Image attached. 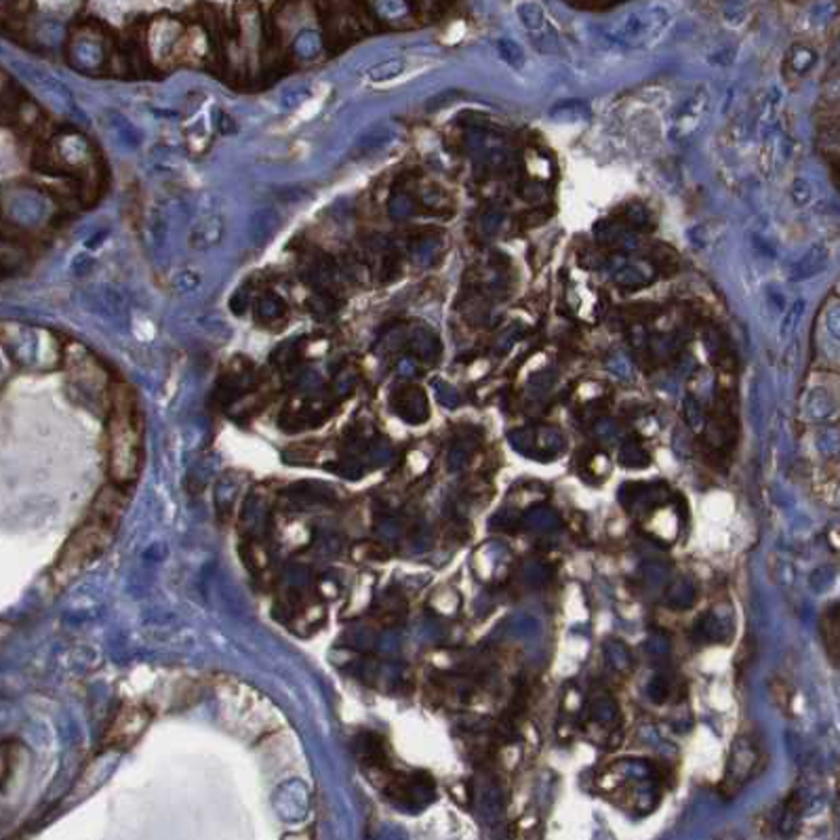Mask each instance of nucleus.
<instances>
[{"label": "nucleus", "mask_w": 840, "mask_h": 840, "mask_svg": "<svg viewBox=\"0 0 840 840\" xmlns=\"http://www.w3.org/2000/svg\"><path fill=\"white\" fill-rule=\"evenodd\" d=\"M125 508L127 489H120L112 483L103 486L55 560L51 569L53 588H68L112 547Z\"/></svg>", "instance_id": "nucleus-1"}, {"label": "nucleus", "mask_w": 840, "mask_h": 840, "mask_svg": "<svg viewBox=\"0 0 840 840\" xmlns=\"http://www.w3.org/2000/svg\"><path fill=\"white\" fill-rule=\"evenodd\" d=\"M145 458V424L136 392L127 383L109 388L108 477L129 491L137 483Z\"/></svg>", "instance_id": "nucleus-2"}, {"label": "nucleus", "mask_w": 840, "mask_h": 840, "mask_svg": "<svg viewBox=\"0 0 840 840\" xmlns=\"http://www.w3.org/2000/svg\"><path fill=\"white\" fill-rule=\"evenodd\" d=\"M668 23V11L663 7L632 9L608 26V39L624 47H644L657 36Z\"/></svg>", "instance_id": "nucleus-3"}, {"label": "nucleus", "mask_w": 840, "mask_h": 840, "mask_svg": "<svg viewBox=\"0 0 840 840\" xmlns=\"http://www.w3.org/2000/svg\"><path fill=\"white\" fill-rule=\"evenodd\" d=\"M708 108H710L708 89L697 87L689 97H687L683 106L677 109V114H674L672 129H669V139L677 144H687L689 139L696 137L699 127L704 125Z\"/></svg>", "instance_id": "nucleus-4"}, {"label": "nucleus", "mask_w": 840, "mask_h": 840, "mask_svg": "<svg viewBox=\"0 0 840 840\" xmlns=\"http://www.w3.org/2000/svg\"><path fill=\"white\" fill-rule=\"evenodd\" d=\"M30 763L28 748L17 739L0 741V805L20 786Z\"/></svg>", "instance_id": "nucleus-5"}, {"label": "nucleus", "mask_w": 840, "mask_h": 840, "mask_svg": "<svg viewBox=\"0 0 840 840\" xmlns=\"http://www.w3.org/2000/svg\"><path fill=\"white\" fill-rule=\"evenodd\" d=\"M150 714L148 710L139 708V705H127L118 712L114 722L109 724V731L106 735L108 748H129L131 744L142 738V733L148 729Z\"/></svg>", "instance_id": "nucleus-6"}, {"label": "nucleus", "mask_w": 840, "mask_h": 840, "mask_svg": "<svg viewBox=\"0 0 840 840\" xmlns=\"http://www.w3.org/2000/svg\"><path fill=\"white\" fill-rule=\"evenodd\" d=\"M827 259H830V249H827L824 242H818V245H813L811 249H809V251L792 266V270H790V278L809 280V278L818 276L819 272H824L827 267Z\"/></svg>", "instance_id": "nucleus-7"}, {"label": "nucleus", "mask_w": 840, "mask_h": 840, "mask_svg": "<svg viewBox=\"0 0 840 840\" xmlns=\"http://www.w3.org/2000/svg\"><path fill=\"white\" fill-rule=\"evenodd\" d=\"M594 234H596V241L607 249H634L636 245L634 232H632L624 222H613V219H607V222L596 223Z\"/></svg>", "instance_id": "nucleus-8"}, {"label": "nucleus", "mask_w": 840, "mask_h": 840, "mask_svg": "<svg viewBox=\"0 0 840 840\" xmlns=\"http://www.w3.org/2000/svg\"><path fill=\"white\" fill-rule=\"evenodd\" d=\"M278 228H280V215L276 213V209H261L253 213L251 226H249V236H251L253 245L261 249L274 239V234H276Z\"/></svg>", "instance_id": "nucleus-9"}, {"label": "nucleus", "mask_w": 840, "mask_h": 840, "mask_svg": "<svg viewBox=\"0 0 840 840\" xmlns=\"http://www.w3.org/2000/svg\"><path fill=\"white\" fill-rule=\"evenodd\" d=\"M222 236H223L222 217H215V215L205 217V219H200L197 226L192 228L190 247L192 249H200V251H203V249H211V247L219 245Z\"/></svg>", "instance_id": "nucleus-10"}, {"label": "nucleus", "mask_w": 840, "mask_h": 840, "mask_svg": "<svg viewBox=\"0 0 840 840\" xmlns=\"http://www.w3.org/2000/svg\"><path fill=\"white\" fill-rule=\"evenodd\" d=\"M840 615H838V605L832 602L830 607H826L824 617H821V632H824V644H826V653L830 657L832 666H838V644H840Z\"/></svg>", "instance_id": "nucleus-11"}, {"label": "nucleus", "mask_w": 840, "mask_h": 840, "mask_svg": "<svg viewBox=\"0 0 840 840\" xmlns=\"http://www.w3.org/2000/svg\"><path fill=\"white\" fill-rule=\"evenodd\" d=\"M588 117H590V108L580 100L560 101L550 109V118L558 120V123H577V120H583Z\"/></svg>", "instance_id": "nucleus-12"}, {"label": "nucleus", "mask_w": 840, "mask_h": 840, "mask_svg": "<svg viewBox=\"0 0 840 840\" xmlns=\"http://www.w3.org/2000/svg\"><path fill=\"white\" fill-rule=\"evenodd\" d=\"M287 316V306L276 295H261L258 302V319L264 325H274L280 319Z\"/></svg>", "instance_id": "nucleus-13"}, {"label": "nucleus", "mask_w": 840, "mask_h": 840, "mask_svg": "<svg viewBox=\"0 0 840 840\" xmlns=\"http://www.w3.org/2000/svg\"><path fill=\"white\" fill-rule=\"evenodd\" d=\"M613 278L615 283L622 284L626 289H641L649 283V276L644 274L641 267L634 264H619L613 270Z\"/></svg>", "instance_id": "nucleus-14"}, {"label": "nucleus", "mask_w": 840, "mask_h": 840, "mask_svg": "<svg viewBox=\"0 0 840 840\" xmlns=\"http://www.w3.org/2000/svg\"><path fill=\"white\" fill-rule=\"evenodd\" d=\"M815 62H818V53H815L813 48L802 45H796L788 55V68L792 70L794 74H807L815 66Z\"/></svg>", "instance_id": "nucleus-15"}, {"label": "nucleus", "mask_w": 840, "mask_h": 840, "mask_svg": "<svg viewBox=\"0 0 840 840\" xmlns=\"http://www.w3.org/2000/svg\"><path fill=\"white\" fill-rule=\"evenodd\" d=\"M516 15H519L521 23L529 32H539L546 23L544 9H541L538 3H521L519 7H516Z\"/></svg>", "instance_id": "nucleus-16"}, {"label": "nucleus", "mask_w": 840, "mask_h": 840, "mask_svg": "<svg viewBox=\"0 0 840 840\" xmlns=\"http://www.w3.org/2000/svg\"><path fill=\"white\" fill-rule=\"evenodd\" d=\"M624 223L632 232H651L653 228V217L643 205H630L624 213Z\"/></svg>", "instance_id": "nucleus-17"}, {"label": "nucleus", "mask_w": 840, "mask_h": 840, "mask_svg": "<svg viewBox=\"0 0 840 840\" xmlns=\"http://www.w3.org/2000/svg\"><path fill=\"white\" fill-rule=\"evenodd\" d=\"M495 47H497L499 57H502L510 68L521 70L522 66H525V53H522V47L516 40L502 39V40H497Z\"/></svg>", "instance_id": "nucleus-18"}, {"label": "nucleus", "mask_w": 840, "mask_h": 840, "mask_svg": "<svg viewBox=\"0 0 840 840\" xmlns=\"http://www.w3.org/2000/svg\"><path fill=\"white\" fill-rule=\"evenodd\" d=\"M721 234H722V223H718V226L714 228V222H705V223H699V226H696L691 230L689 241L697 249H705L708 245H712L714 241L721 239Z\"/></svg>", "instance_id": "nucleus-19"}, {"label": "nucleus", "mask_w": 840, "mask_h": 840, "mask_svg": "<svg viewBox=\"0 0 840 840\" xmlns=\"http://www.w3.org/2000/svg\"><path fill=\"white\" fill-rule=\"evenodd\" d=\"M375 11L380 17L386 20H397V17H405L411 11L409 0H377Z\"/></svg>", "instance_id": "nucleus-20"}, {"label": "nucleus", "mask_w": 840, "mask_h": 840, "mask_svg": "<svg viewBox=\"0 0 840 840\" xmlns=\"http://www.w3.org/2000/svg\"><path fill=\"white\" fill-rule=\"evenodd\" d=\"M403 70H405L403 59H388V62H381V64L373 66V68L369 70V78H371V81H377V83L389 81V78L398 76Z\"/></svg>", "instance_id": "nucleus-21"}, {"label": "nucleus", "mask_w": 840, "mask_h": 840, "mask_svg": "<svg viewBox=\"0 0 840 840\" xmlns=\"http://www.w3.org/2000/svg\"><path fill=\"white\" fill-rule=\"evenodd\" d=\"M790 194H792L794 205L805 206L811 203V198H813V186L809 184V179L805 178H796L792 181V190H790Z\"/></svg>", "instance_id": "nucleus-22"}, {"label": "nucleus", "mask_w": 840, "mask_h": 840, "mask_svg": "<svg viewBox=\"0 0 840 840\" xmlns=\"http://www.w3.org/2000/svg\"><path fill=\"white\" fill-rule=\"evenodd\" d=\"M502 226H503V213L502 211L489 209L486 213H483V217H480V230H483L486 236L497 234L499 230H502Z\"/></svg>", "instance_id": "nucleus-23"}, {"label": "nucleus", "mask_w": 840, "mask_h": 840, "mask_svg": "<svg viewBox=\"0 0 840 840\" xmlns=\"http://www.w3.org/2000/svg\"><path fill=\"white\" fill-rule=\"evenodd\" d=\"M802 312H805V302H802V300L794 302V303H792V308H790L788 312H786V316H783L782 331H783V333L792 331V328L796 327V322H799V320L802 319Z\"/></svg>", "instance_id": "nucleus-24"}, {"label": "nucleus", "mask_w": 840, "mask_h": 840, "mask_svg": "<svg viewBox=\"0 0 840 840\" xmlns=\"http://www.w3.org/2000/svg\"><path fill=\"white\" fill-rule=\"evenodd\" d=\"M521 194L525 197L529 203H539L544 198V188L539 186V181H527L525 186H521Z\"/></svg>", "instance_id": "nucleus-25"}, {"label": "nucleus", "mask_w": 840, "mask_h": 840, "mask_svg": "<svg viewBox=\"0 0 840 840\" xmlns=\"http://www.w3.org/2000/svg\"><path fill=\"white\" fill-rule=\"evenodd\" d=\"M247 308H249V302L245 300V297H242L241 293H236L232 300H230V310H232V312L236 316H242L247 312Z\"/></svg>", "instance_id": "nucleus-26"}]
</instances>
